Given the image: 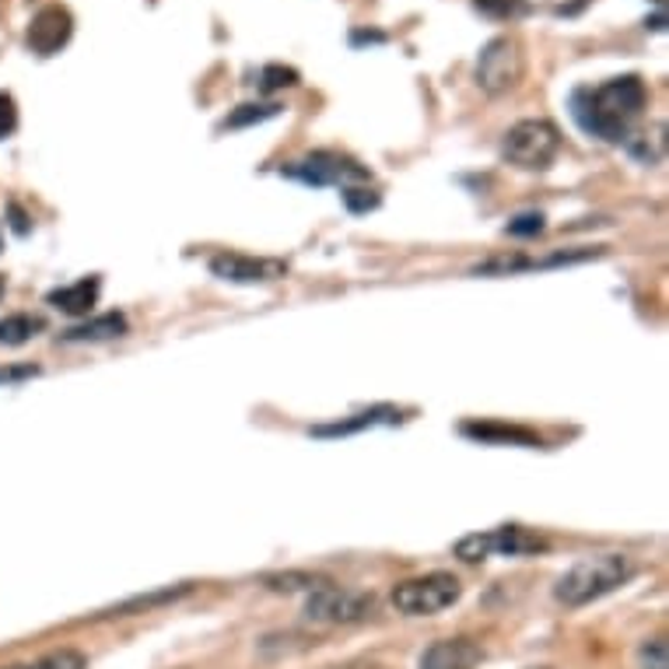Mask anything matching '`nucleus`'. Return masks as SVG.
Listing matches in <instances>:
<instances>
[{"mask_svg": "<svg viewBox=\"0 0 669 669\" xmlns=\"http://www.w3.org/2000/svg\"><path fill=\"white\" fill-rule=\"evenodd\" d=\"M649 105V88L638 74H624V78H610L599 88H578L571 95V116L592 138L607 141V144H620L628 141L631 126L638 123V116Z\"/></svg>", "mask_w": 669, "mask_h": 669, "instance_id": "obj_1", "label": "nucleus"}, {"mask_svg": "<svg viewBox=\"0 0 669 669\" xmlns=\"http://www.w3.org/2000/svg\"><path fill=\"white\" fill-rule=\"evenodd\" d=\"M635 575V565L628 554H596L575 561L554 586V599L565 607H589L607 592L620 589Z\"/></svg>", "mask_w": 669, "mask_h": 669, "instance_id": "obj_2", "label": "nucleus"}, {"mask_svg": "<svg viewBox=\"0 0 669 669\" xmlns=\"http://www.w3.org/2000/svg\"><path fill=\"white\" fill-rule=\"evenodd\" d=\"M501 154L508 165L523 172H547L561 154V130L550 120H519L516 126H508Z\"/></svg>", "mask_w": 669, "mask_h": 669, "instance_id": "obj_3", "label": "nucleus"}, {"mask_svg": "<svg viewBox=\"0 0 669 669\" xmlns=\"http://www.w3.org/2000/svg\"><path fill=\"white\" fill-rule=\"evenodd\" d=\"M463 596V582L453 571H428L399 582L393 589V607L407 617H435L442 610H449L453 604H459Z\"/></svg>", "mask_w": 669, "mask_h": 669, "instance_id": "obj_4", "label": "nucleus"}, {"mask_svg": "<svg viewBox=\"0 0 669 669\" xmlns=\"http://www.w3.org/2000/svg\"><path fill=\"white\" fill-rule=\"evenodd\" d=\"M526 78V47L516 36H495L477 57V84L487 95L516 92Z\"/></svg>", "mask_w": 669, "mask_h": 669, "instance_id": "obj_5", "label": "nucleus"}, {"mask_svg": "<svg viewBox=\"0 0 669 669\" xmlns=\"http://www.w3.org/2000/svg\"><path fill=\"white\" fill-rule=\"evenodd\" d=\"M550 544L533 533L526 526H498V529H484V533H470L456 544V557L459 561H487L490 554L501 557H523V554H544Z\"/></svg>", "mask_w": 669, "mask_h": 669, "instance_id": "obj_6", "label": "nucleus"}, {"mask_svg": "<svg viewBox=\"0 0 669 669\" xmlns=\"http://www.w3.org/2000/svg\"><path fill=\"white\" fill-rule=\"evenodd\" d=\"M281 172L287 180H298L305 186H344L347 190V186L368 183V169L341 151H312L305 159L284 165Z\"/></svg>", "mask_w": 669, "mask_h": 669, "instance_id": "obj_7", "label": "nucleus"}, {"mask_svg": "<svg viewBox=\"0 0 669 669\" xmlns=\"http://www.w3.org/2000/svg\"><path fill=\"white\" fill-rule=\"evenodd\" d=\"M375 610V599L368 592H351L341 586H316L305 599V617L316 624H354L365 620Z\"/></svg>", "mask_w": 669, "mask_h": 669, "instance_id": "obj_8", "label": "nucleus"}, {"mask_svg": "<svg viewBox=\"0 0 669 669\" xmlns=\"http://www.w3.org/2000/svg\"><path fill=\"white\" fill-rule=\"evenodd\" d=\"M71 36H74V14L63 4H47L42 11L32 14L29 32H26V47L36 57H53L67 47V42H71Z\"/></svg>", "mask_w": 669, "mask_h": 669, "instance_id": "obj_9", "label": "nucleus"}, {"mask_svg": "<svg viewBox=\"0 0 669 669\" xmlns=\"http://www.w3.org/2000/svg\"><path fill=\"white\" fill-rule=\"evenodd\" d=\"M211 274L232 284H266L287 274V263L274 256H245V253H217L211 256Z\"/></svg>", "mask_w": 669, "mask_h": 669, "instance_id": "obj_10", "label": "nucleus"}, {"mask_svg": "<svg viewBox=\"0 0 669 669\" xmlns=\"http://www.w3.org/2000/svg\"><path fill=\"white\" fill-rule=\"evenodd\" d=\"M480 659L484 652L474 638H445L420 656V669H477Z\"/></svg>", "mask_w": 669, "mask_h": 669, "instance_id": "obj_11", "label": "nucleus"}, {"mask_svg": "<svg viewBox=\"0 0 669 669\" xmlns=\"http://www.w3.org/2000/svg\"><path fill=\"white\" fill-rule=\"evenodd\" d=\"M99 292H102V281L99 277H84L71 287H60V292L50 295V305L67 312V316H88V312L95 308L99 302Z\"/></svg>", "mask_w": 669, "mask_h": 669, "instance_id": "obj_12", "label": "nucleus"}, {"mask_svg": "<svg viewBox=\"0 0 669 669\" xmlns=\"http://www.w3.org/2000/svg\"><path fill=\"white\" fill-rule=\"evenodd\" d=\"M463 435H470L477 442H511V445H526V449H533V445H540V435L529 432V428H516V425H498V420H466L463 425Z\"/></svg>", "mask_w": 669, "mask_h": 669, "instance_id": "obj_13", "label": "nucleus"}, {"mask_svg": "<svg viewBox=\"0 0 669 669\" xmlns=\"http://www.w3.org/2000/svg\"><path fill=\"white\" fill-rule=\"evenodd\" d=\"M393 420H399V410L372 407V410H362V414H351L347 420H337V425H316V428H312V435L337 438V435H354V432H365V428H375V425H393Z\"/></svg>", "mask_w": 669, "mask_h": 669, "instance_id": "obj_14", "label": "nucleus"}, {"mask_svg": "<svg viewBox=\"0 0 669 669\" xmlns=\"http://www.w3.org/2000/svg\"><path fill=\"white\" fill-rule=\"evenodd\" d=\"M126 333V320L120 312H105V316H95V320H84L78 326H71L63 333L67 344H84V341H113V337H123Z\"/></svg>", "mask_w": 669, "mask_h": 669, "instance_id": "obj_15", "label": "nucleus"}, {"mask_svg": "<svg viewBox=\"0 0 669 669\" xmlns=\"http://www.w3.org/2000/svg\"><path fill=\"white\" fill-rule=\"evenodd\" d=\"M39 330H42L39 316H29V312H14V316L0 320V344H4V347H21V344H29Z\"/></svg>", "mask_w": 669, "mask_h": 669, "instance_id": "obj_16", "label": "nucleus"}, {"mask_svg": "<svg viewBox=\"0 0 669 669\" xmlns=\"http://www.w3.org/2000/svg\"><path fill=\"white\" fill-rule=\"evenodd\" d=\"M628 151L635 154L638 162H645V165L662 162V154H666V126L656 123L652 133H638V138H628Z\"/></svg>", "mask_w": 669, "mask_h": 669, "instance_id": "obj_17", "label": "nucleus"}, {"mask_svg": "<svg viewBox=\"0 0 669 669\" xmlns=\"http://www.w3.org/2000/svg\"><path fill=\"white\" fill-rule=\"evenodd\" d=\"M474 8L487 18H498V21H516L533 14L529 0H474Z\"/></svg>", "mask_w": 669, "mask_h": 669, "instance_id": "obj_18", "label": "nucleus"}, {"mask_svg": "<svg viewBox=\"0 0 669 669\" xmlns=\"http://www.w3.org/2000/svg\"><path fill=\"white\" fill-rule=\"evenodd\" d=\"M281 113V105H253L245 102L239 105L232 116L221 120V130H239V126H250V123H263V120H274Z\"/></svg>", "mask_w": 669, "mask_h": 669, "instance_id": "obj_19", "label": "nucleus"}, {"mask_svg": "<svg viewBox=\"0 0 669 669\" xmlns=\"http://www.w3.org/2000/svg\"><path fill=\"white\" fill-rule=\"evenodd\" d=\"M298 81H302V78H298L295 67H284V63H266L263 74H260V88H263L266 95L284 92V88H295Z\"/></svg>", "mask_w": 669, "mask_h": 669, "instance_id": "obj_20", "label": "nucleus"}, {"mask_svg": "<svg viewBox=\"0 0 669 669\" xmlns=\"http://www.w3.org/2000/svg\"><path fill=\"white\" fill-rule=\"evenodd\" d=\"M263 586L274 589V592H298V589H308V592H312L316 586H323V578L305 575V571H287V575H266Z\"/></svg>", "mask_w": 669, "mask_h": 669, "instance_id": "obj_21", "label": "nucleus"}, {"mask_svg": "<svg viewBox=\"0 0 669 669\" xmlns=\"http://www.w3.org/2000/svg\"><path fill=\"white\" fill-rule=\"evenodd\" d=\"M32 669H88V659L78 649H53L42 656Z\"/></svg>", "mask_w": 669, "mask_h": 669, "instance_id": "obj_22", "label": "nucleus"}, {"mask_svg": "<svg viewBox=\"0 0 669 669\" xmlns=\"http://www.w3.org/2000/svg\"><path fill=\"white\" fill-rule=\"evenodd\" d=\"M638 666H641V669H669V649H666V638H649V641H641V649H638Z\"/></svg>", "mask_w": 669, "mask_h": 669, "instance_id": "obj_23", "label": "nucleus"}, {"mask_svg": "<svg viewBox=\"0 0 669 669\" xmlns=\"http://www.w3.org/2000/svg\"><path fill=\"white\" fill-rule=\"evenodd\" d=\"M344 200L351 211H372L378 207V193L375 190H365V186H347L344 190Z\"/></svg>", "mask_w": 669, "mask_h": 669, "instance_id": "obj_24", "label": "nucleus"}, {"mask_svg": "<svg viewBox=\"0 0 669 669\" xmlns=\"http://www.w3.org/2000/svg\"><path fill=\"white\" fill-rule=\"evenodd\" d=\"M508 232L511 235H540L544 232V214H519L516 221H508Z\"/></svg>", "mask_w": 669, "mask_h": 669, "instance_id": "obj_25", "label": "nucleus"}, {"mask_svg": "<svg viewBox=\"0 0 669 669\" xmlns=\"http://www.w3.org/2000/svg\"><path fill=\"white\" fill-rule=\"evenodd\" d=\"M18 126V105L8 92H0V138H8Z\"/></svg>", "mask_w": 669, "mask_h": 669, "instance_id": "obj_26", "label": "nucleus"}, {"mask_svg": "<svg viewBox=\"0 0 669 669\" xmlns=\"http://www.w3.org/2000/svg\"><path fill=\"white\" fill-rule=\"evenodd\" d=\"M29 375H36V368H0V383H14V378H29Z\"/></svg>", "mask_w": 669, "mask_h": 669, "instance_id": "obj_27", "label": "nucleus"}, {"mask_svg": "<svg viewBox=\"0 0 669 669\" xmlns=\"http://www.w3.org/2000/svg\"><path fill=\"white\" fill-rule=\"evenodd\" d=\"M351 42H354V47H362V42H386V36L383 32H354Z\"/></svg>", "mask_w": 669, "mask_h": 669, "instance_id": "obj_28", "label": "nucleus"}, {"mask_svg": "<svg viewBox=\"0 0 669 669\" xmlns=\"http://www.w3.org/2000/svg\"><path fill=\"white\" fill-rule=\"evenodd\" d=\"M330 669H386V666L368 662V659H354V662H341V666H330Z\"/></svg>", "mask_w": 669, "mask_h": 669, "instance_id": "obj_29", "label": "nucleus"}, {"mask_svg": "<svg viewBox=\"0 0 669 669\" xmlns=\"http://www.w3.org/2000/svg\"><path fill=\"white\" fill-rule=\"evenodd\" d=\"M8 669H32V666H8Z\"/></svg>", "mask_w": 669, "mask_h": 669, "instance_id": "obj_30", "label": "nucleus"}, {"mask_svg": "<svg viewBox=\"0 0 669 669\" xmlns=\"http://www.w3.org/2000/svg\"><path fill=\"white\" fill-rule=\"evenodd\" d=\"M656 4H662V0H656Z\"/></svg>", "mask_w": 669, "mask_h": 669, "instance_id": "obj_31", "label": "nucleus"}, {"mask_svg": "<svg viewBox=\"0 0 669 669\" xmlns=\"http://www.w3.org/2000/svg\"><path fill=\"white\" fill-rule=\"evenodd\" d=\"M0 245H4V242H0Z\"/></svg>", "mask_w": 669, "mask_h": 669, "instance_id": "obj_32", "label": "nucleus"}]
</instances>
